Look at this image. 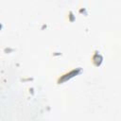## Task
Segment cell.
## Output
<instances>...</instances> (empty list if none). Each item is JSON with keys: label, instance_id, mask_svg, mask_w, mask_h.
<instances>
[{"label": "cell", "instance_id": "2", "mask_svg": "<svg viewBox=\"0 0 121 121\" xmlns=\"http://www.w3.org/2000/svg\"><path fill=\"white\" fill-rule=\"evenodd\" d=\"M93 60H94V62L95 63V65H97V60H98V62H99V64H100V62H101V60H102V58H101V56H100L99 54H95V55L93 57Z\"/></svg>", "mask_w": 121, "mask_h": 121}, {"label": "cell", "instance_id": "3", "mask_svg": "<svg viewBox=\"0 0 121 121\" xmlns=\"http://www.w3.org/2000/svg\"><path fill=\"white\" fill-rule=\"evenodd\" d=\"M0 28H1V25H0Z\"/></svg>", "mask_w": 121, "mask_h": 121}, {"label": "cell", "instance_id": "1", "mask_svg": "<svg viewBox=\"0 0 121 121\" xmlns=\"http://www.w3.org/2000/svg\"><path fill=\"white\" fill-rule=\"evenodd\" d=\"M79 72H80V69H75V70H72V71H70L69 73H67V74H65V75L61 76V78H59L58 82H59V83H60V82L66 81L67 79H69V78H71L75 77L76 75H78Z\"/></svg>", "mask_w": 121, "mask_h": 121}]
</instances>
